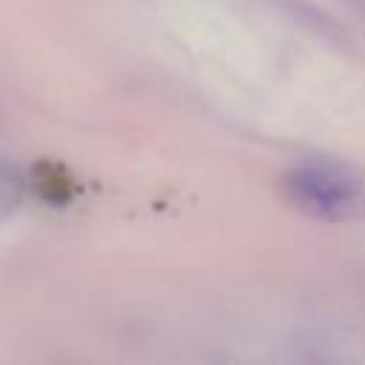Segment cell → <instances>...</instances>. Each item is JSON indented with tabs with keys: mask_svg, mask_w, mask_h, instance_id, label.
Listing matches in <instances>:
<instances>
[{
	"mask_svg": "<svg viewBox=\"0 0 365 365\" xmlns=\"http://www.w3.org/2000/svg\"><path fill=\"white\" fill-rule=\"evenodd\" d=\"M288 200L322 222L365 220V171L339 163H308L285 174Z\"/></svg>",
	"mask_w": 365,
	"mask_h": 365,
	"instance_id": "6da1fadb",
	"label": "cell"
},
{
	"mask_svg": "<svg viewBox=\"0 0 365 365\" xmlns=\"http://www.w3.org/2000/svg\"><path fill=\"white\" fill-rule=\"evenodd\" d=\"M23 191H26L23 171H20L14 163L0 160V222L9 220V217L20 208Z\"/></svg>",
	"mask_w": 365,
	"mask_h": 365,
	"instance_id": "7a4b0ae2",
	"label": "cell"
}]
</instances>
